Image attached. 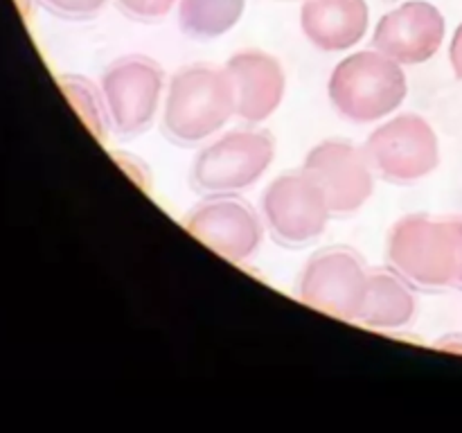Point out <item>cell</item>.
I'll return each mask as SVG.
<instances>
[{
  "label": "cell",
  "instance_id": "8",
  "mask_svg": "<svg viewBox=\"0 0 462 433\" xmlns=\"http://www.w3.org/2000/svg\"><path fill=\"white\" fill-rule=\"evenodd\" d=\"M368 271L347 248H328L307 262L300 300L343 320H359L368 291Z\"/></svg>",
  "mask_w": 462,
  "mask_h": 433
},
{
  "label": "cell",
  "instance_id": "7",
  "mask_svg": "<svg viewBox=\"0 0 462 433\" xmlns=\"http://www.w3.org/2000/svg\"><path fill=\"white\" fill-rule=\"evenodd\" d=\"M162 93V68L143 54L113 61L102 77V99L117 134H140L156 117Z\"/></svg>",
  "mask_w": 462,
  "mask_h": 433
},
{
  "label": "cell",
  "instance_id": "14",
  "mask_svg": "<svg viewBox=\"0 0 462 433\" xmlns=\"http://www.w3.org/2000/svg\"><path fill=\"white\" fill-rule=\"evenodd\" d=\"M415 307V296L404 278L388 271H374L368 275L359 323L370 329H400L413 320Z\"/></svg>",
  "mask_w": 462,
  "mask_h": 433
},
{
  "label": "cell",
  "instance_id": "12",
  "mask_svg": "<svg viewBox=\"0 0 462 433\" xmlns=\"http://www.w3.org/2000/svg\"><path fill=\"white\" fill-rule=\"evenodd\" d=\"M237 95V115L257 124L280 108L287 79L278 59L260 50H244L226 63Z\"/></svg>",
  "mask_w": 462,
  "mask_h": 433
},
{
  "label": "cell",
  "instance_id": "11",
  "mask_svg": "<svg viewBox=\"0 0 462 433\" xmlns=\"http://www.w3.org/2000/svg\"><path fill=\"white\" fill-rule=\"evenodd\" d=\"M445 16L427 0H409L383 14L374 30V48L402 66L424 63L445 41Z\"/></svg>",
  "mask_w": 462,
  "mask_h": 433
},
{
  "label": "cell",
  "instance_id": "15",
  "mask_svg": "<svg viewBox=\"0 0 462 433\" xmlns=\"http://www.w3.org/2000/svg\"><path fill=\"white\" fill-rule=\"evenodd\" d=\"M246 0H180L179 25L192 39H217L242 18Z\"/></svg>",
  "mask_w": 462,
  "mask_h": 433
},
{
  "label": "cell",
  "instance_id": "17",
  "mask_svg": "<svg viewBox=\"0 0 462 433\" xmlns=\"http://www.w3.org/2000/svg\"><path fill=\"white\" fill-rule=\"evenodd\" d=\"M174 5L176 0H117V7L135 21H161Z\"/></svg>",
  "mask_w": 462,
  "mask_h": 433
},
{
  "label": "cell",
  "instance_id": "5",
  "mask_svg": "<svg viewBox=\"0 0 462 433\" xmlns=\"http://www.w3.org/2000/svg\"><path fill=\"white\" fill-rule=\"evenodd\" d=\"M273 156L275 140L266 131H233L199 153L192 180L203 192H237L257 183L271 167Z\"/></svg>",
  "mask_w": 462,
  "mask_h": 433
},
{
  "label": "cell",
  "instance_id": "1",
  "mask_svg": "<svg viewBox=\"0 0 462 433\" xmlns=\"http://www.w3.org/2000/svg\"><path fill=\"white\" fill-rule=\"evenodd\" d=\"M386 257L400 278L420 289H460L462 216H402L388 235Z\"/></svg>",
  "mask_w": 462,
  "mask_h": 433
},
{
  "label": "cell",
  "instance_id": "13",
  "mask_svg": "<svg viewBox=\"0 0 462 433\" xmlns=\"http://www.w3.org/2000/svg\"><path fill=\"white\" fill-rule=\"evenodd\" d=\"M365 0H305L300 27L323 52H343L359 43L368 30Z\"/></svg>",
  "mask_w": 462,
  "mask_h": 433
},
{
  "label": "cell",
  "instance_id": "20",
  "mask_svg": "<svg viewBox=\"0 0 462 433\" xmlns=\"http://www.w3.org/2000/svg\"><path fill=\"white\" fill-rule=\"evenodd\" d=\"M460 289H462V282H460Z\"/></svg>",
  "mask_w": 462,
  "mask_h": 433
},
{
  "label": "cell",
  "instance_id": "19",
  "mask_svg": "<svg viewBox=\"0 0 462 433\" xmlns=\"http://www.w3.org/2000/svg\"><path fill=\"white\" fill-rule=\"evenodd\" d=\"M449 59H451V68H454L456 77L462 79V23L458 25V30L454 32V39H451Z\"/></svg>",
  "mask_w": 462,
  "mask_h": 433
},
{
  "label": "cell",
  "instance_id": "16",
  "mask_svg": "<svg viewBox=\"0 0 462 433\" xmlns=\"http://www.w3.org/2000/svg\"><path fill=\"white\" fill-rule=\"evenodd\" d=\"M63 93L70 99L72 106L77 108L79 117L84 120V124L97 135L99 140H106V122H108V111L106 104L99 102L97 93H95V86L90 81H86L84 77L77 75H66L59 79Z\"/></svg>",
  "mask_w": 462,
  "mask_h": 433
},
{
  "label": "cell",
  "instance_id": "10",
  "mask_svg": "<svg viewBox=\"0 0 462 433\" xmlns=\"http://www.w3.org/2000/svg\"><path fill=\"white\" fill-rule=\"evenodd\" d=\"M185 230L217 255L244 262L262 242V224L253 207L235 197H217L199 203L185 216Z\"/></svg>",
  "mask_w": 462,
  "mask_h": 433
},
{
  "label": "cell",
  "instance_id": "3",
  "mask_svg": "<svg viewBox=\"0 0 462 433\" xmlns=\"http://www.w3.org/2000/svg\"><path fill=\"white\" fill-rule=\"evenodd\" d=\"M328 90L341 115L368 124L391 115L404 102L409 81L395 59L364 50L337 63Z\"/></svg>",
  "mask_w": 462,
  "mask_h": 433
},
{
  "label": "cell",
  "instance_id": "18",
  "mask_svg": "<svg viewBox=\"0 0 462 433\" xmlns=\"http://www.w3.org/2000/svg\"><path fill=\"white\" fill-rule=\"evenodd\" d=\"M52 14L63 18L95 16L108 0H41Z\"/></svg>",
  "mask_w": 462,
  "mask_h": 433
},
{
  "label": "cell",
  "instance_id": "6",
  "mask_svg": "<svg viewBox=\"0 0 462 433\" xmlns=\"http://www.w3.org/2000/svg\"><path fill=\"white\" fill-rule=\"evenodd\" d=\"M262 212L280 242L289 246H302L323 235L332 207L323 188L300 170L278 176L264 189Z\"/></svg>",
  "mask_w": 462,
  "mask_h": 433
},
{
  "label": "cell",
  "instance_id": "2",
  "mask_svg": "<svg viewBox=\"0 0 462 433\" xmlns=\"http://www.w3.org/2000/svg\"><path fill=\"white\" fill-rule=\"evenodd\" d=\"M233 115H237V95L226 68L189 66L171 77L162 113V126L171 140L201 143Z\"/></svg>",
  "mask_w": 462,
  "mask_h": 433
},
{
  "label": "cell",
  "instance_id": "4",
  "mask_svg": "<svg viewBox=\"0 0 462 433\" xmlns=\"http://www.w3.org/2000/svg\"><path fill=\"white\" fill-rule=\"evenodd\" d=\"M370 165L391 183H415L440 162V144L433 126L415 113H404L377 126L364 147Z\"/></svg>",
  "mask_w": 462,
  "mask_h": 433
},
{
  "label": "cell",
  "instance_id": "9",
  "mask_svg": "<svg viewBox=\"0 0 462 433\" xmlns=\"http://www.w3.org/2000/svg\"><path fill=\"white\" fill-rule=\"evenodd\" d=\"M302 171L323 188L334 215L359 210L374 189L373 165L364 149L343 140H325L305 158Z\"/></svg>",
  "mask_w": 462,
  "mask_h": 433
}]
</instances>
